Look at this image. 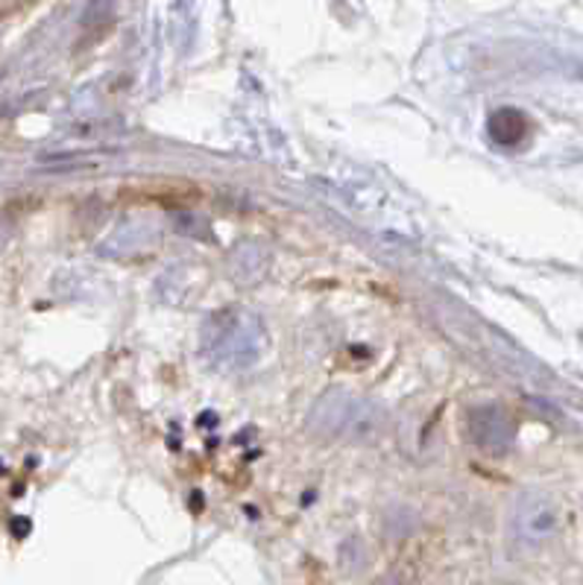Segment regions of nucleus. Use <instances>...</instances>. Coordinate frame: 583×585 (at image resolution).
I'll list each match as a JSON object with an SVG mask.
<instances>
[{"label": "nucleus", "mask_w": 583, "mask_h": 585, "mask_svg": "<svg viewBox=\"0 0 583 585\" xmlns=\"http://www.w3.org/2000/svg\"><path fill=\"white\" fill-rule=\"evenodd\" d=\"M527 118L517 109H501L489 118V135L501 147H517L519 141L525 138Z\"/></svg>", "instance_id": "nucleus-1"}]
</instances>
